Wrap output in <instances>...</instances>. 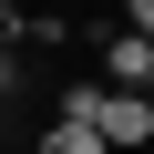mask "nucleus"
I'll use <instances>...</instances> for the list:
<instances>
[{
    "instance_id": "obj_1",
    "label": "nucleus",
    "mask_w": 154,
    "mask_h": 154,
    "mask_svg": "<svg viewBox=\"0 0 154 154\" xmlns=\"http://www.w3.org/2000/svg\"><path fill=\"white\" fill-rule=\"evenodd\" d=\"M103 82L113 93H154V41L144 31H103Z\"/></svg>"
},
{
    "instance_id": "obj_2",
    "label": "nucleus",
    "mask_w": 154,
    "mask_h": 154,
    "mask_svg": "<svg viewBox=\"0 0 154 154\" xmlns=\"http://www.w3.org/2000/svg\"><path fill=\"white\" fill-rule=\"evenodd\" d=\"M103 144L123 154V144H154V93H113L103 103Z\"/></svg>"
},
{
    "instance_id": "obj_3",
    "label": "nucleus",
    "mask_w": 154,
    "mask_h": 154,
    "mask_svg": "<svg viewBox=\"0 0 154 154\" xmlns=\"http://www.w3.org/2000/svg\"><path fill=\"white\" fill-rule=\"evenodd\" d=\"M41 154H113V144H103V123H62V113H51V134H41Z\"/></svg>"
},
{
    "instance_id": "obj_4",
    "label": "nucleus",
    "mask_w": 154,
    "mask_h": 154,
    "mask_svg": "<svg viewBox=\"0 0 154 154\" xmlns=\"http://www.w3.org/2000/svg\"><path fill=\"white\" fill-rule=\"evenodd\" d=\"M123 31H144V41H154V0H123Z\"/></svg>"
}]
</instances>
